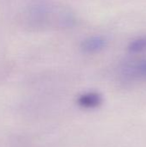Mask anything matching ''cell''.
Segmentation results:
<instances>
[{
    "label": "cell",
    "mask_w": 146,
    "mask_h": 147,
    "mask_svg": "<svg viewBox=\"0 0 146 147\" xmlns=\"http://www.w3.org/2000/svg\"><path fill=\"white\" fill-rule=\"evenodd\" d=\"M129 50L132 53H141L146 51V36L132 41L129 45Z\"/></svg>",
    "instance_id": "cell-4"
},
{
    "label": "cell",
    "mask_w": 146,
    "mask_h": 147,
    "mask_svg": "<svg viewBox=\"0 0 146 147\" xmlns=\"http://www.w3.org/2000/svg\"><path fill=\"white\" fill-rule=\"evenodd\" d=\"M106 46V40L101 36H93L86 39L83 44L82 48L85 53H93L101 51Z\"/></svg>",
    "instance_id": "cell-3"
},
{
    "label": "cell",
    "mask_w": 146,
    "mask_h": 147,
    "mask_svg": "<svg viewBox=\"0 0 146 147\" xmlns=\"http://www.w3.org/2000/svg\"><path fill=\"white\" fill-rule=\"evenodd\" d=\"M122 76L127 80L146 79V60L126 65L122 70Z\"/></svg>",
    "instance_id": "cell-1"
},
{
    "label": "cell",
    "mask_w": 146,
    "mask_h": 147,
    "mask_svg": "<svg viewBox=\"0 0 146 147\" xmlns=\"http://www.w3.org/2000/svg\"><path fill=\"white\" fill-rule=\"evenodd\" d=\"M102 96L98 92H86L80 95L77 99V105L84 109H94L102 103Z\"/></svg>",
    "instance_id": "cell-2"
}]
</instances>
